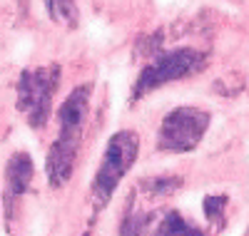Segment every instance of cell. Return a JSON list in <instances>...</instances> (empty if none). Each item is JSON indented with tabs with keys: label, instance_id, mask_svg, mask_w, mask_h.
Segmentation results:
<instances>
[{
	"label": "cell",
	"instance_id": "1",
	"mask_svg": "<svg viewBox=\"0 0 249 236\" xmlns=\"http://www.w3.org/2000/svg\"><path fill=\"white\" fill-rule=\"evenodd\" d=\"M90 95H92L90 82L77 84L57 107V115H55L57 139L50 144L48 157H45V174H48L50 189H62L72 177L80 142H82V130H85V122H88Z\"/></svg>",
	"mask_w": 249,
	"mask_h": 236
},
{
	"label": "cell",
	"instance_id": "2",
	"mask_svg": "<svg viewBox=\"0 0 249 236\" xmlns=\"http://www.w3.org/2000/svg\"><path fill=\"white\" fill-rule=\"evenodd\" d=\"M140 154V137L132 130H120L110 137L102 162L95 171L92 179V204L95 209H105L115 194V189L120 186V182L124 179V174L132 169V164L137 162Z\"/></svg>",
	"mask_w": 249,
	"mask_h": 236
},
{
	"label": "cell",
	"instance_id": "3",
	"mask_svg": "<svg viewBox=\"0 0 249 236\" xmlns=\"http://www.w3.org/2000/svg\"><path fill=\"white\" fill-rule=\"evenodd\" d=\"M60 65H43L23 70L15 87V107L25 115L33 130H45L53 117V97L60 87Z\"/></svg>",
	"mask_w": 249,
	"mask_h": 236
},
{
	"label": "cell",
	"instance_id": "4",
	"mask_svg": "<svg viewBox=\"0 0 249 236\" xmlns=\"http://www.w3.org/2000/svg\"><path fill=\"white\" fill-rule=\"evenodd\" d=\"M204 62H207V57L195 48H175L167 52H157L140 70V75L132 84V102L142 100L144 95H150L170 82H177L192 72H199L204 67Z\"/></svg>",
	"mask_w": 249,
	"mask_h": 236
},
{
	"label": "cell",
	"instance_id": "5",
	"mask_svg": "<svg viewBox=\"0 0 249 236\" xmlns=\"http://www.w3.org/2000/svg\"><path fill=\"white\" fill-rule=\"evenodd\" d=\"M212 115L202 107H175L164 115L157 135V149L172 154H187L202 142V137L210 130Z\"/></svg>",
	"mask_w": 249,
	"mask_h": 236
},
{
	"label": "cell",
	"instance_id": "6",
	"mask_svg": "<svg viewBox=\"0 0 249 236\" xmlns=\"http://www.w3.org/2000/svg\"><path fill=\"white\" fill-rule=\"evenodd\" d=\"M33 177H35V164H33L30 154L28 152H15L5 164V191H3V197H5V221L8 224L13 219V202L18 197H23L30 189Z\"/></svg>",
	"mask_w": 249,
	"mask_h": 236
},
{
	"label": "cell",
	"instance_id": "7",
	"mask_svg": "<svg viewBox=\"0 0 249 236\" xmlns=\"http://www.w3.org/2000/svg\"><path fill=\"white\" fill-rule=\"evenodd\" d=\"M152 236H204V231L192 221H187L179 211H167L155 226Z\"/></svg>",
	"mask_w": 249,
	"mask_h": 236
},
{
	"label": "cell",
	"instance_id": "8",
	"mask_svg": "<svg viewBox=\"0 0 249 236\" xmlns=\"http://www.w3.org/2000/svg\"><path fill=\"white\" fill-rule=\"evenodd\" d=\"M155 234V214L150 211H130L120 224V236H152Z\"/></svg>",
	"mask_w": 249,
	"mask_h": 236
},
{
	"label": "cell",
	"instance_id": "9",
	"mask_svg": "<svg viewBox=\"0 0 249 236\" xmlns=\"http://www.w3.org/2000/svg\"><path fill=\"white\" fill-rule=\"evenodd\" d=\"M43 3H45V10H48L53 23H60L65 28H75L77 25L80 13H77L75 0H43Z\"/></svg>",
	"mask_w": 249,
	"mask_h": 236
},
{
	"label": "cell",
	"instance_id": "10",
	"mask_svg": "<svg viewBox=\"0 0 249 236\" xmlns=\"http://www.w3.org/2000/svg\"><path fill=\"white\" fill-rule=\"evenodd\" d=\"M142 191H147V197H170L182 186V177L177 174H164V177H155V179H144Z\"/></svg>",
	"mask_w": 249,
	"mask_h": 236
},
{
	"label": "cell",
	"instance_id": "11",
	"mask_svg": "<svg viewBox=\"0 0 249 236\" xmlns=\"http://www.w3.org/2000/svg\"><path fill=\"white\" fill-rule=\"evenodd\" d=\"M227 204H230V197L227 194H210V197H204V202H202L207 221H210L217 231L224 229V209H227Z\"/></svg>",
	"mask_w": 249,
	"mask_h": 236
}]
</instances>
